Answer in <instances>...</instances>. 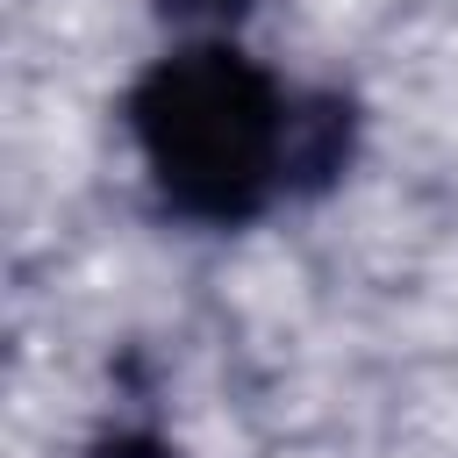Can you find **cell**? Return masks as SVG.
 <instances>
[{
    "label": "cell",
    "instance_id": "2",
    "mask_svg": "<svg viewBox=\"0 0 458 458\" xmlns=\"http://www.w3.org/2000/svg\"><path fill=\"white\" fill-rule=\"evenodd\" d=\"M86 458H172V451H165L157 437H129V429H122V437H100Z\"/></svg>",
    "mask_w": 458,
    "mask_h": 458
},
{
    "label": "cell",
    "instance_id": "1",
    "mask_svg": "<svg viewBox=\"0 0 458 458\" xmlns=\"http://www.w3.org/2000/svg\"><path fill=\"white\" fill-rule=\"evenodd\" d=\"M129 136L172 215L236 229L279 193L322 186L351 150V114L286 93L229 43H186L129 86Z\"/></svg>",
    "mask_w": 458,
    "mask_h": 458
}]
</instances>
